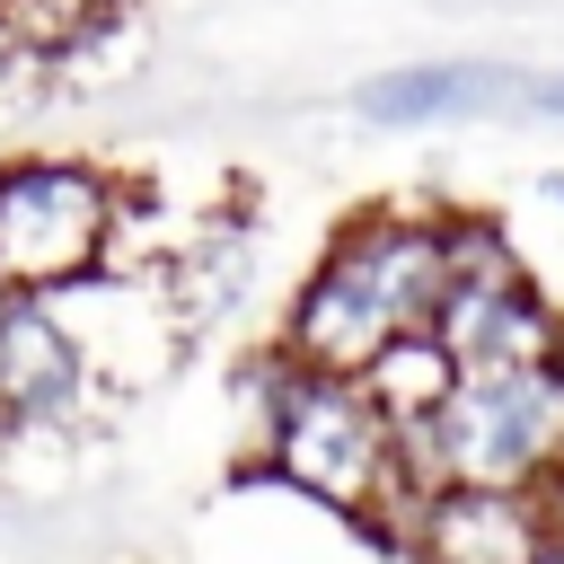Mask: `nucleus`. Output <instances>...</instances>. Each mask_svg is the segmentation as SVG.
<instances>
[{
    "label": "nucleus",
    "mask_w": 564,
    "mask_h": 564,
    "mask_svg": "<svg viewBox=\"0 0 564 564\" xmlns=\"http://www.w3.org/2000/svg\"><path fill=\"white\" fill-rule=\"evenodd\" d=\"M53 308H62L70 344H79L97 397H106V388L159 379V370L185 352V335H194L185 308H176V291H167V273H97V282L62 291Z\"/></svg>",
    "instance_id": "5"
},
{
    "label": "nucleus",
    "mask_w": 564,
    "mask_h": 564,
    "mask_svg": "<svg viewBox=\"0 0 564 564\" xmlns=\"http://www.w3.org/2000/svg\"><path fill=\"white\" fill-rule=\"evenodd\" d=\"M520 115H546V123H564V70H546V79H529V97H520Z\"/></svg>",
    "instance_id": "12"
},
{
    "label": "nucleus",
    "mask_w": 564,
    "mask_h": 564,
    "mask_svg": "<svg viewBox=\"0 0 564 564\" xmlns=\"http://www.w3.org/2000/svg\"><path fill=\"white\" fill-rule=\"evenodd\" d=\"M0 62H18V53H9V35H0Z\"/></svg>",
    "instance_id": "14"
},
{
    "label": "nucleus",
    "mask_w": 564,
    "mask_h": 564,
    "mask_svg": "<svg viewBox=\"0 0 564 564\" xmlns=\"http://www.w3.org/2000/svg\"><path fill=\"white\" fill-rule=\"evenodd\" d=\"M441 308V203H370L326 229L317 264L282 300L273 352L317 379H361L388 344L432 335Z\"/></svg>",
    "instance_id": "2"
},
{
    "label": "nucleus",
    "mask_w": 564,
    "mask_h": 564,
    "mask_svg": "<svg viewBox=\"0 0 564 564\" xmlns=\"http://www.w3.org/2000/svg\"><path fill=\"white\" fill-rule=\"evenodd\" d=\"M405 564H555L538 502L529 494H494V485H449L423 502Z\"/></svg>",
    "instance_id": "8"
},
{
    "label": "nucleus",
    "mask_w": 564,
    "mask_h": 564,
    "mask_svg": "<svg viewBox=\"0 0 564 564\" xmlns=\"http://www.w3.org/2000/svg\"><path fill=\"white\" fill-rule=\"evenodd\" d=\"M123 176L97 159L18 150L0 159V300H62L115 264Z\"/></svg>",
    "instance_id": "4"
},
{
    "label": "nucleus",
    "mask_w": 564,
    "mask_h": 564,
    "mask_svg": "<svg viewBox=\"0 0 564 564\" xmlns=\"http://www.w3.org/2000/svg\"><path fill=\"white\" fill-rule=\"evenodd\" d=\"M238 414H247V476L344 520L379 564H405L432 494L397 467V423L361 397V379H317L264 344L238 370Z\"/></svg>",
    "instance_id": "1"
},
{
    "label": "nucleus",
    "mask_w": 564,
    "mask_h": 564,
    "mask_svg": "<svg viewBox=\"0 0 564 564\" xmlns=\"http://www.w3.org/2000/svg\"><path fill=\"white\" fill-rule=\"evenodd\" d=\"M529 502H538V529H546V546H555V564H564V467H555V476H538V485H529Z\"/></svg>",
    "instance_id": "11"
},
{
    "label": "nucleus",
    "mask_w": 564,
    "mask_h": 564,
    "mask_svg": "<svg viewBox=\"0 0 564 564\" xmlns=\"http://www.w3.org/2000/svg\"><path fill=\"white\" fill-rule=\"evenodd\" d=\"M529 70L511 62H405L352 88V115L379 132H432V123H485V115H520Z\"/></svg>",
    "instance_id": "7"
},
{
    "label": "nucleus",
    "mask_w": 564,
    "mask_h": 564,
    "mask_svg": "<svg viewBox=\"0 0 564 564\" xmlns=\"http://www.w3.org/2000/svg\"><path fill=\"white\" fill-rule=\"evenodd\" d=\"M397 467L423 494H449V485L529 494L538 476L564 467V379L555 370H485V379H458L432 423H405L397 432Z\"/></svg>",
    "instance_id": "3"
},
{
    "label": "nucleus",
    "mask_w": 564,
    "mask_h": 564,
    "mask_svg": "<svg viewBox=\"0 0 564 564\" xmlns=\"http://www.w3.org/2000/svg\"><path fill=\"white\" fill-rule=\"evenodd\" d=\"M538 194H546V203H564V167H555V176H538Z\"/></svg>",
    "instance_id": "13"
},
{
    "label": "nucleus",
    "mask_w": 564,
    "mask_h": 564,
    "mask_svg": "<svg viewBox=\"0 0 564 564\" xmlns=\"http://www.w3.org/2000/svg\"><path fill=\"white\" fill-rule=\"evenodd\" d=\"M123 26V0H0V35L18 62H70Z\"/></svg>",
    "instance_id": "10"
},
{
    "label": "nucleus",
    "mask_w": 564,
    "mask_h": 564,
    "mask_svg": "<svg viewBox=\"0 0 564 564\" xmlns=\"http://www.w3.org/2000/svg\"><path fill=\"white\" fill-rule=\"evenodd\" d=\"M97 405V379L53 300H0V432L53 441Z\"/></svg>",
    "instance_id": "6"
},
{
    "label": "nucleus",
    "mask_w": 564,
    "mask_h": 564,
    "mask_svg": "<svg viewBox=\"0 0 564 564\" xmlns=\"http://www.w3.org/2000/svg\"><path fill=\"white\" fill-rule=\"evenodd\" d=\"M449 388H458V361L432 344V335H405V344H388L370 370H361V397L405 432V423H432L441 405H449Z\"/></svg>",
    "instance_id": "9"
}]
</instances>
